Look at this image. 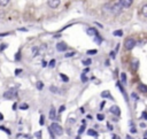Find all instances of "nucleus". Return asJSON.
Segmentation results:
<instances>
[{"label": "nucleus", "mask_w": 147, "mask_h": 139, "mask_svg": "<svg viewBox=\"0 0 147 139\" xmlns=\"http://www.w3.org/2000/svg\"><path fill=\"white\" fill-rule=\"evenodd\" d=\"M123 7L121 6L120 2H112V4H108V5H105L104 6V11H107L108 13H112V14H120L122 11Z\"/></svg>", "instance_id": "f257e3e1"}, {"label": "nucleus", "mask_w": 147, "mask_h": 139, "mask_svg": "<svg viewBox=\"0 0 147 139\" xmlns=\"http://www.w3.org/2000/svg\"><path fill=\"white\" fill-rule=\"evenodd\" d=\"M50 129L53 133H55V135H58V136H61L63 133V129L61 128V125L58 123H52L50 126Z\"/></svg>", "instance_id": "f03ea898"}, {"label": "nucleus", "mask_w": 147, "mask_h": 139, "mask_svg": "<svg viewBox=\"0 0 147 139\" xmlns=\"http://www.w3.org/2000/svg\"><path fill=\"white\" fill-rule=\"evenodd\" d=\"M16 95H17V91H16L15 89H9L8 91H6V92L4 93V98L5 99H8V100L14 99Z\"/></svg>", "instance_id": "7ed1b4c3"}, {"label": "nucleus", "mask_w": 147, "mask_h": 139, "mask_svg": "<svg viewBox=\"0 0 147 139\" xmlns=\"http://www.w3.org/2000/svg\"><path fill=\"white\" fill-rule=\"evenodd\" d=\"M124 45H125V48L130 51V49H132L136 45V40H134L133 38H128L125 40V43H124Z\"/></svg>", "instance_id": "20e7f679"}, {"label": "nucleus", "mask_w": 147, "mask_h": 139, "mask_svg": "<svg viewBox=\"0 0 147 139\" xmlns=\"http://www.w3.org/2000/svg\"><path fill=\"white\" fill-rule=\"evenodd\" d=\"M61 0H47V4L51 8H56V7L60 5Z\"/></svg>", "instance_id": "39448f33"}, {"label": "nucleus", "mask_w": 147, "mask_h": 139, "mask_svg": "<svg viewBox=\"0 0 147 139\" xmlns=\"http://www.w3.org/2000/svg\"><path fill=\"white\" fill-rule=\"evenodd\" d=\"M132 1L133 0H120V4H121V6L123 8H128L132 5Z\"/></svg>", "instance_id": "423d86ee"}, {"label": "nucleus", "mask_w": 147, "mask_h": 139, "mask_svg": "<svg viewBox=\"0 0 147 139\" xmlns=\"http://www.w3.org/2000/svg\"><path fill=\"white\" fill-rule=\"evenodd\" d=\"M109 111L112 114H114V115H117V116H120V114H121V110H120L118 106H112L109 109Z\"/></svg>", "instance_id": "0eeeda50"}, {"label": "nucleus", "mask_w": 147, "mask_h": 139, "mask_svg": "<svg viewBox=\"0 0 147 139\" xmlns=\"http://www.w3.org/2000/svg\"><path fill=\"white\" fill-rule=\"evenodd\" d=\"M56 49H58L59 52H65L66 49H67V45H66L65 43H59L58 45H56Z\"/></svg>", "instance_id": "6e6552de"}, {"label": "nucleus", "mask_w": 147, "mask_h": 139, "mask_svg": "<svg viewBox=\"0 0 147 139\" xmlns=\"http://www.w3.org/2000/svg\"><path fill=\"white\" fill-rule=\"evenodd\" d=\"M50 118H51V120H56V111H55V108L54 107H51Z\"/></svg>", "instance_id": "1a4fd4ad"}, {"label": "nucleus", "mask_w": 147, "mask_h": 139, "mask_svg": "<svg viewBox=\"0 0 147 139\" xmlns=\"http://www.w3.org/2000/svg\"><path fill=\"white\" fill-rule=\"evenodd\" d=\"M86 32H87V34H89V36H97V34H98V31L95 30L94 28H89Z\"/></svg>", "instance_id": "9d476101"}, {"label": "nucleus", "mask_w": 147, "mask_h": 139, "mask_svg": "<svg viewBox=\"0 0 147 139\" xmlns=\"http://www.w3.org/2000/svg\"><path fill=\"white\" fill-rule=\"evenodd\" d=\"M138 90L143 93H147V86L144 85V84H139L138 85Z\"/></svg>", "instance_id": "9b49d317"}, {"label": "nucleus", "mask_w": 147, "mask_h": 139, "mask_svg": "<svg viewBox=\"0 0 147 139\" xmlns=\"http://www.w3.org/2000/svg\"><path fill=\"white\" fill-rule=\"evenodd\" d=\"M140 12H141V14H143L144 16L147 17V4L144 5V6L141 7V11H140Z\"/></svg>", "instance_id": "f8f14e48"}, {"label": "nucleus", "mask_w": 147, "mask_h": 139, "mask_svg": "<svg viewBox=\"0 0 147 139\" xmlns=\"http://www.w3.org/2000/svg\"><path fill=\"white\" fill-rule=\"evenodd\" d=\"M87 135L89 136H92V137H98V132L94 130H92V129H90L89 131H87Z\"/></svg>", "instance_id": "ddd939ff"}, {"label": "nucleus", "mask_w": 147, "mask_h": 139, "mask_svg": "<svg viewBox=\"0 0 147 139\" xmlns=\"http://www.w3.org/2000/svg\"><path fill=\"white\" fill-rule=\"evenodd\" d=\"M101 97L102 98H110L112 99V97H110V94H109V91H104V92L101 93Z\"/></svg>", "instance_id": "4468645a"}, {"label": "nucleus", "mask_w": 147, "mask_h": 139, "mask_svg": "<svg viewBox=\"0 0 147 139\" xmlns=\"http://www.w3.org/2000/svg\"><path fill=\"white\" fill-rule=\"evenodd\" d=\"M121 82H122L123 84L126 83V75H125V73H122V74H121Z\"/></svg>", "instance_id": "2eb2a0df"}, {"label": "nucleus", "mask_w": 147, "mask_h": 139, "mask_svg": "<svg viewBox=\"0 0 147 139\" xmlns=\"http://www.w3.org/2000/svg\"><path fill=\"white\" fill-rule=\"evenodd\" d=\"M36 86H37V89H38V90H43V88H44L43 82H37Z\"/></svg>", "instance_id": "dca6fc26"}, {"label": "nucleus", "mask_w": 147, "mask_h": 139, "mask_svg": "<svg viewBox=\"0 0 147 139\" xmlns=\"http://www.w3.org/2000/svg\"><path fill=\"white\" fill-rule=\"evenodd\" d=\"M8 2H9V0H0V6L5 7V6H7V5H8Z\"/></svg>", "instance_id": "f3484780"}, {"label": "nucleus", "mask_w": 147, "mask_h": 139, "mask_svg": "<svg viewBox=\"0 0 147 139\" xmlns=\"http://www.w3.org/2000/svg\"><path fill=\"white\" fill-rule=\"evenodd\" d=\"M113 34H114V36H117V37H121L122 34H123V31H122V30L114 31V32H113Z\"/></svg>", "instance_id": "a211bd4d"}, {"label": "nucleus", "mask_w": 147, "mask_h": 139, "mask_svg": "<svg viewBox=\"0 0 147 139\" xmlns=\"http://www.w3.org/2000/svg\"><path fill=\"white\" fill-rule=\"evenodd\" d=\"M60 77L62 78V81H63V82H66V83H67V82H69V78H68L67 76L65 75V74H60Z\"/></svg>", "instance_id": "6ab92c4d"}, {"label": "nucleus", "mask_w": 147, "mask_h": 139, "mask_svg": "<svg viewBox=\"0 0 147 139\" xmlns=\"http://www.w3.org/2000/svg\"><path fill=\"white\" fill-rule=\"evenodd\" d=\"M91 63H92V60H91V59H87V60H84V61H83V64H84V66H90Z\"/></svg>", "instance_id": "aec40b11"}, {"label": "nucleus", "mask_w": 147, "mask_h": 139, "mask_svg": "<svg viewBox=\"0 0 147 139\" xmlns=\"http://www.w3.org/2000/svg\"><path fill=\"white\" fill-rule=\"evenodd\" d=\"M44 123H45V117H44V115H41L40 118H39V124H40V125H44Z\"/></svg>", "instance_id": "412c9836"}, {"label": "nucleus", "mask_w": 147, "mask_h": 139, "mask_svg": "<svg viewBox=\"0 0 147 139\" xmlns=\"http://www.w3.org/2000/svg\"><path fill=\"white\" fill-rule=\"evenodd\" d=\"M29 106L26 105V103H22L21 106H20V109H22V110H25V109H28Z\"/></svg>", "instance_id": "4be33fe9"}, {"label": "nucleus", "mask_w": 147, "mask_h": 139, "mask_svg": "<svg viewBox=\"0 0 147 139\" xmlns=\"http://www.w3.org/2000/svg\"><path fill=\"white\" fill-rule=\"evenodd\" d=\"M84 131H85V125H84V124H83V125L79 128V130H78V135H80V133H83V132H84Z\"/></svg>", "instance_id": "5701e85b"}, {"label": "nucleus", "mask_w": 147, "mask_h": 139, "mask_svg": "<svg viewBox=\"0 0 147 139\" xmlns=\"http://www.w3.org/2000/svg\"><path fill=\"white\" fill-rule=\"evenodd\" d=\"M50 91H51V92H53V93H58L59 90L55 88V86H51V88H50Z\"/></svg>", "instance_id": "b1692460"}, {"label": "nucleus", "mask_w": 147, "mask_h": 139, "mask_svg": "<svg viewBox=\"0 0 147 139\" xmlns=\"http://www.w3.org/2000/svg\"><path fill=\"white\" fill-rule=\"evenodd\" d=\"M97 118H98V121H104L105 116L102 115V114H98V115H97Z\"/></svg>", "instance_id": "393cba45"}, {"label": "nucleus", "mask_w": 147, "mask_h": 139, "mask_svg": "<svg viewBox=\"0 0 147 139\" xmlns=\"http://www.w3.org/2000/svg\"><path fill=\"white\" fill-rule=\"evenodd\" d=\"M0 130H2V131H5V132H7L8 135H11V131H9L8 129H6L5 126H0Z\"/></svg>", "instance_id": "a878e982"}, {"label": "nucleus", "mask_w": 147, "mask_h": 139, "mask_svg": "<svg viewBox=\"0 0 147 139\" xmlns=\"http://www.w3.org/2000/svg\"><path fill=\"white\" fill-rule=\"evenodd\" d=\"M86 53L89 54V55H93V54H95V53H97V49H91V51H87Z\"/></svg>", "instance_id": "bb28decb"}, {"label": "nucleus", "mask_w": 147, "mask_h": 139, "mask_svg": "<svg viewBox=\"0 0 147 139\" xmlns=\"http://www.w3.org/2000/svg\"><path fill=\"white\" fill-rule=\"evenodd\" d=\"M7 46H8V45H7V44H1V45H0V51H5V48H7Z\"/></svg>", "instance_id": "cd10ccee"}, {"label": "nucleus", "mask_w": 147, "mask_h": 139, "mask_svg": "<svg viewBox=\"0 0 147 139\" xmlns=\"http://www.w3.org/2000/svg\"><path fill=\"white\" fill-rule=\"evenodd\" d=\"M94 41H95V43H98V44H100V43H101V38L97 34V36H95V40Z\"/></svg>", "instance_id": "c85d7f7f"}, {"label": "nucleus", "mask_w": 147, "mask_h": 139, "mask_svg": "<svg viewBox=\"0 0 147 139\" xmlns=\"http://www.w3.org/2000/svg\"><path fill=\"white\" fill-rule=\"evenodd\" d=\"M50 67H51V68H54V67H55V60H51Z\"/></svg>", "instance_id": "c756f323"}, {"label": "nucleus", "mask_w": 147, "mask_h": 139, "mask_svg": "<svg viewBox=\"0 0 147 139\" xmlns=\"http://www.w3.org/2000/svg\"><path fill=\"white\" fill-rule=\"evenodd\" d=\"M74 55H75V52H70V53L66 54V58H70V56H74Z\"/></svg>", "instance_id": "7c9ffc66"}, {"label": "nucleus", "mask_w": 147, "mask_h": 139, "mask_svg": "<svg viewBox=\"0 0 147 139\" xmlns=\"http://www.w3.org/2000/svg\"><path fill=\"white\" fill-rule=\"evenodd\" d=\"M130 132H131V133H137V129L134 128V126H131V129H130Z\"/></svg>", "instance_id": "2f4dec72"}, {"label": "nucleus", "mask_w": 147, "mask_h": 139, "mask_svg": "<svg viewBox=\"0 0 147 139\" xmlns=\"http://www.w3.org/2000/svg\"><path fill=\"white\" fill-rule=\"evenodd\" d=\"M37 52H38V47H32V53H33V55H37Z\"/></svg>", "instance_id": "473e14b6"}, {"label": "nucleus", "mask_w": 147, "mask_h": 139, "mask_svg": "<svg viewBox=\"0 0 147 139\" xmlns=\"http://www.w3.org/2000/svg\"><path fill=\"white\" fill-rule=\"evenodd\" d=\"M137 66H138V63H137V62L134 63V62H133V63H132V69H133V70H137V68H138Z\"/></svg>", "instance_id": "72a5a7b5"}, {"label": "nucleus", "mask_w": 147, "mask_h": 139, "mask_svg": "<svg viewBox=\"0 0 147 139\" xmlns=\"http://www.w3.org/2000/svg\"><path fill=\"white\" fill-rule=\"evenodd\" d=\"M141 117H143L144 120H147V113H146V111H144V113L141 114Z\"/></svg>", "instance_id": "f704fd0d"}, {"label": "nucleus", "mask_w": 147, "mask_h": 139, "mask_svg": "<svg viewBox=\"0 0 147 139\" xmlns=\"http://www.w3.org/2000/svg\"><path fill=\"white\" fill-rule=\"evenodd\" d=\"M86 81H87V78L85 77V74H83V75H82V82H83V83H85Z\"/></svg>", "instance_id": "c9c22d12"}, {"label": "nucleus", "mask_w": 147, "mask_h": 139, "mask_svg": "<svg viewBox=\"0 0 147 139\" xmlns=\"http://www.w3.org/2000/svg\"><path fill=\"white\" fill-rule=\"evenodd\" d=\"M65 109H66L65 106H61V107L59 108V113H62V111H65Z\"/></svg>", "instance_id": "e433bc0d"}, {"label": "nucleus", "mask_w": 147, "mask_h": 139, "mask_svg": "<svg viewBox=\"0 0 147 139\" xmlns=\"http://www.w3.org/2000/svg\"><path fill=\"white\" fill-rule=\"evenodd\" d=\"M131 98H132V99H136V100H137V99H138V95H137L136 93H132V94H131Z\"/></svg>", "instance_id": "4c0bfd02"}, {"label": "nucleus", "mask_w": 147, "mask_h": 139, "mask_svg": "<svg viewBox=\"0 0 147 139\" xmlns=\"http://www.w3.org/2000/svg\"><path fill=\"white\" fill-rule=\"evenodd\" d=\"M112 138L113 139H121V137H120V136H117V135H113Z\"/></svg>", "instance_id": "58836bf2"}, {"label": "nucleus", "mask_w": 147, "mask_h": 139, "mask_svg": "<svg viewBox=\"0 0 147 139\" xmlns=\"http://www.w3.org/2000/svg\"><path fill=\"white\" fill-rule=\"evenodd\" d=\"M40 135H41V132H40V131H38V132H36V136H37V138H38V139H40Z\"/></svg>", "instance_id": "ea45409f"}, {"label": "nucleus", "mask_w": 147, "mask_h": 139, "mask_svg": "<svg viewBox=\"0 0 147 139\" xmlns=\"http://www.w3.org/2000/svg\"><path fill=\"white\" fill-rule=\"evenodd\" d=\"M12 108H13V110H15V109L17 108V103L15 102V103H14V105H13V107H12Z\"/></svg>", "instance_id": "a19ab883"}, {"label": "nucleus", "mask_w": 147, "mask_h": 139, "mask_svg": "<svg viewBox=\"0 0 147 139\" xmlns=\"http://www.w3.org/2000/svg\"><path fill=\"white\" fill-rule=\"evenodd\" d=\"M8 32H6V33H0V37H5V36H8Z\"/></svg>", "instance_id": "79ce46f5"}, {"label": "nucleus", "mask_w": 147, "mask_h": 139, "mask_svg": "<svg viewBox=\"0 0 147 139\" xmlns=\"http://www.w3.org/2000/svg\"><path fill=\"white\" fill-rule=\"evenodd\" d=\"M110 56H112V59H115V52H112V53H110Z\"/></svg>", "instance_id": "37998d69"}, {"label": "nucleus", "mask_w": 147, "mask_h": 139, "mask_svg": "<svg viewBox=\"0 0 147 139\" xmlns=\"http://www.w3.org/2000/svg\"><path fill=\"white\" fill-rule=\"evenodd\" d=\"M89 71H90V68H85L84 69V73H83V74H86V73H89Z\"/></svg>", "instance_id": "c03bdc74"}, {"label": "nucleus", "mask_w": 147, "mask_h": 139, "mask_svg": "<svg viewBox=\"0 0 147 139\" xmlns=\"http://www.w3.org/2000/svg\"><path fill=\"white\" fill-rule=\"evenodd\" d=\"M21 71H22L21 69H17V70H15V75H19V74L21 73Z\"/></svg>", "instance_id": "a18cd8bd"}, {"label": "nucleus", "mask_w": 147, "mask_h": 139, "mask_svg": "<svg viewBox=\"0 0 147 139\" xmlns=\"http://www.w3.org/2000/svg\"><path fill=\"white\" fill-rule=\"evenodd\" d=\"M46 64H47V63H46V61H43V62H41V66H43V67H46Z\"/></svg>", "instance_id": "49530a36"}, {"label": "nucleus", "mask_w": 147, "mask_h": 139, "mask_svg": "<svg viewBox=\"0 0 147 139\" xmlns=\"http://www.w3.org/2000/svg\"><path fill=\"white\" fill-rule=\"evenodd\" d=\"M15 59H16V60H20V53H17V54H16Z\"/></svg>", "instance_id": "de8ad7c7"}, {"label": "nucleus", "mask_w": 147, "mask_h": 139, "mask_svg": "<svg viewBox=\"0 0 147 139\" xmlns=\"http://www.w3.org/2000/svg\"><path fill=\"white\" fill-rule=\"evenodd\" d=\"M140 126H141V128H146V125H145V124H144V123H140Z\"/></svg>", "instance_id": "09e8293b"}, {"label": "nucleus", "mask_w": 147, "mask_h": 139, "mask_svg": "<svg viewBox=\"0 0 147 139\" xmlns=\"http://www.w3.org/2000/svg\"><path fill=\"white\" fill-rule=\"evenodd\" d=\"M2 120H4V116H2V114L0 113V121H2Z\"/></svg>", "instance_id": "8fccbe9b"}, {"label": "nucleus", "mask_w": 147, "mask_h": 139, "mask_svg": "<svg viewBox=\"0 0 147 139\" xmlns=\"http://www.w3.org/2000/svg\"><path fill=\"white\" fill-rule=\"evenodd\" d=\"M2 16H4V12L0 11V17H2Z\"/></svg>", "instance_id": "3c124183"}, {"label": "nucleus", "mask_w": 147, "mask_h": 139, "mask_svg": "<svg viewBox=\"0 0 147 139\" xmlns=\"http://www.w3.org/2000/svg\"><path fill=\"white\" fill-rule=\"evenodd\" d=\"M108 129H109V130H113V126L110 125V124H108Z\"/></svg>", "instance_id": "603ef678"}, {"label": "nucleus", "mask_w": 147, "mask_h": 139, "mask_svg": "<svg viewBox=\"0 0 147 139\" xmlns=\"http://www.w3.org/2000/svg\"><path fill=\"white\" fill-rule=\"evenodd\" d=\"M126 139H133V138H132L131 136H126Z\"/></svg>", "instance_id": "864d4df0"}, {"label": "nucleus", "mask_w": 147, "mask_h": 139, "mask_svg": "<svg viewBox=\"0 0 147 139\" xmlns=\"http://www.w3.org/2000/svg\"><path fill=\"white\" fill-rule=\"evenodd\" d=\"M144 138H147V131L145 132V137H144Z\"/></svg>", "instance_id": "5fc2aeb1"}, {"label": "nucleus", "mask_w": 147, "mask_h": 139, "mask_svg": "<svg viewBox=\"0 0 147 139\" xmlns=\"http://www.w3.org/2000/svg\"><path fill=\"white\" fill-rule=\"evenodd\" d=\"M76 139H80V137H79V136H78V137H76Z\"/></svg>", "instance_id": "6e6d98bb"}, {"label": "nucleus", "mask_w": 147, "mask_h": 139, "mask_svg": "<svg viewBox=\"0 0 147 139\" xmlns=\"http://www.w3.org/2000/svg\"><path fill=\"white\" fill-rule=\"evenodd\" d=\"M144 139H147V138H144Z\"/></svg>", "instance_id": "4d7b16f0"}]
</instances>
